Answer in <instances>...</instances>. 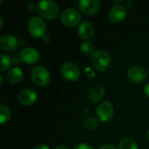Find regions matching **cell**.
<instances>
[{
	"label": "cell",
	"instance_id": "cell-1",
	"mask_svg": "<svg viewBox=\"0 0 149 149\" xmlns=\"http://www.w3.org/2000/svg\"><path fill=\"white\" fill-rule=\"evenodd\" d=\"M37 9L38 13L46 19H55L59 14V7L58 5L52 0H44L40 1L38 5Z\"/></svg>",
	"mask_w": 149,
	"mask_h": 149
},
{
	"label": "cell",
	"instance_id": "cell-2",
	"mask_svg": "<svg viewBox=\"0 0 149 149\" xmlns=\"http://www.w3.org/2000/svg\"><path fill=\"white\" fill-rule=\"evenodd\" d=\"M93 66L99 72H105L108 70L111 65L112 59L109 53L104 50L96 51L91 58Z\"/></svg>",
	"mask_w": 149,
	"mask_h": 149
},
{
	"label": "cell",
	"instance_id": "cell-3",
	"mask_svg": "<svg viewBox=\"0 0 149 149\" xmlns=\"http://www.w3.org/2000/svg\"><path fill=\"white\" fill-rule=\"evenodd\" d=\"M27 29L29 33L36 38H43L47 31L45 22L39 17H32L27 23Z\"/></svg>",
	"mask_w": 149,
	"mask_h": 149
},
{
	"label": "cell",
	"instance_id": "cell-4",
	"mask_svg": "<svg viewBox=\"0 0 149 149\" xmlns=\"http://www.w3.org/2000/svg\"><path fill=\"white\" fill-rule=\"evenodd\" d=\"M32 82L38 86H45L49 84L51 74L49 70L43 65L35 66L31 73Z\"/></svg>",
	"mask_w": 149,
	"mask_h": 149
},
{
	"label": "cell",
	"instance_id": "cell-5",
	"mask_svg": "<svg viewBox=\"0 0 149 149\" xmlns=\"http://www.w3.org/2000/svg\"><path fill=\"white\" fill-rule=\"evenodd\" d=\"M60 20L64 25L68 27H74L79 24L81 20V14L77 9L69 8L61 13Z\"/></svg>",
	"mask_w": 149,
	"mask_h": 149
},
{
	"label": "cell",
	"instance_id": "cell-6",
	"mask_svg": "<svg viewBox=\"0 0 149 149\" xmlns=\"http://www.w3.org/2000/svg\"><path fill=\"white\" fill-rule=\"evenodd\" d=\"M114 113V108L112 103L109 101L101 102L96 108V116L99 120L101 122L109 121Z\"/></svg>",
	"mask_w": 149,
	"mask_h": 149
},
{
	"label": "cell",
	"instance_id": "cell-7",
	"mask_svg": "<svg viewBox=\"0 0 149 149\" xmlns=\"http://www.w3.org/2000/svg\"><path fill=\"white\" fill-rule=\"evenodd\" d=\"M63 77L71 82H74L79 79L80 72L79 67L72 62H65L61 68Z\"/></svg>",
	"mask_w": 149,
	"mask_h": 149
},
{
	"label": "cell",
	"instance_id": "cell-8",
	"mask_svg": "<svg viewBox=\"0 0 149 149\" xmlns=\"http://www.w3.org/2000/svg\"><path fill=\"white\" fill-rule=\"evenodd\" d=\"M127 75L128 79L134 84L143 83L147 79L146 70L140 65H133L129 67Z\"/></svg>",
	"mask_w": 149,
	"mask_h": 149
},
{
	"label": "cell",
	"instance_id": "cell-9",
	"mask_svg": "<svg viewBox=\"0 0 149 149\" xmlns=\"http://www.w3.org/2000/svg\"><path fill=\"white\" fill-rule=\"evenodd\" d=\"M80 11L86 15L96 14L101 6L100 0H81L78 3Z\"/></svg>",
	"mask_w": 149,
	"mask_h": 149
},
{
	"label": "cell",
	"instance_id": "cell-10",
	"mask_svg": "<svg viewBox=\"0 0 149 149\" xmlns=\"http://www.w3.org/2000/svg\"><path fill=\"white\" fill-rule=\"evenodd\" d=\"M127 15V8L122 4H116L113 6L108 13L109 19L115 24L121 23L125 20Z\"/></svg>",
	"mask_w": 149,
	"mask_h": 149
},
{
	"label": "cell",
	"instance_id": "cell-11",
	"mask_svg": "<svg viewBox=\"0 0 149 149\" xmlns=\"http://www.w3.org/2000/svg\"><path fill=\"white\" fill-rule=\"evenodd\" d=\"M20 58L28 65H33L37 63L40 58V54L38 51L33 47L24 48L20 52Z\"/></svg>",
	"mask_w": 149,
	"mask_h": 149
},
{
	"label": "cell",
	"instance_id": "cell-12",
	"mask_svg": "<svg viewBox=\"0 0 149 149\" xmlns=\"http://www.w3.org/2000/svg\"><path fill=\"white\" fill-rule=\"evenodd\" d=\"M18 46V41L17 39L10 35V34H6L1 37L0 38V47L3 51L6 52H11L15 51Z\"/></svg>",
	"mask_w": 149,
	"mask_h": 149
},
{
	"label": "cell",
	"instance_id": "cell-13",
	"mask_svg": "<svg viewBox=\"0 0 149 149\" xmlns=\"http://www.w3.org/2000/svg\"><path fill=\"white\" fill-rule=\"evenodd\" d=\"M38 95L35 91L31 89H24L18 93L17 99L21 105L29 107L33 105L37 100Z\"/></svg>",
	"mask_w": 149,
	"mask_h": 149
},
{
	"label": "cell",
	"instance_id": "cell-14",
	"mask_svg": "<svg viewBox=\"0 0 149 149\" xmlns=\"http://www.w3.org/2000/svg\"><path fill=\"white\" fill-rule=\"evenodd\" d=\"M78 33L81 38L86 39V41L87 39H90L93 37L94 27L91 23H89L87 21H84V22L80 23V24L79 25Z\"/></svg>",
	"mask_w": 149,
	"mask_h": 149
},
{
	"label": "cell",
	"instance_id": "cell-15",
	"mask_svg": "<svg viewBox=\"0 0 149 149\" xmlns=\"http://www.w3.org/2000/svg\"><path fill=\"white\" fill-rule=\"evenodd\" d=\"M105 94V87L101 85H94L88 90V99L93 103L101 100Z\"/></svg>",
	"mask_w": 149,
	"mask_h": 149
},
{
	"label": "cell",
	"instance_id": "cell-16",
	"mask_svg": "<svg viewBox=\"0 0 149 149\" xmlns=\"http://www.w3.org/2000/svg\"><path fill=\"white\" fill-rule=\"evenodd\" d=\"M7 80L12 85L19 84L24 79V72L19 67H12L7 72L6 74Z\"/></svg>",
	"mask_w": 149,
	"mask_h": 149
},
{
	"label": "cell",
	"instance_id": "cell-17",
	"mask_svg": "<svg viewBox=\"0 0 149 149\" xmlns=\"http://www.w3.org/2000/svg\"><path fill=\"white\" fill-rule=\"evenodd\" d=\"M119 149H139V147L133 139L124 138L119 142Z\"/></svg>",
	"mask_w": 149,
	"mask_h": 149
},
{
	"label": "cell",
	"instance_id": "cell-18",
	"mask_svg": "<svg viewBox=\"0 0 149 149\" xmlns=\"http://www.w3.org/2000/svg\"><path fill=\"white\" fill-rule=\"evenodd\" d=\"M80 51L84 54H86V55H93L96 52L94 45L92 42L88 41V40L83 41L80 44Z\"/></svg>",
	"mask_w": 149,
	"mask_h": 149
},
{
	"label": "cell",
	"instance_id": "cell-19",
	"mask_svg": "<svg viewBox=\"0 0 149 149\" xmlns=\"http://www.w3.org/2000/svg\"><path fill=\"white\" fill-rule=\"evenodd\" d=\"M10 109L4 105H1L0 106V123L4 124L10 120Z\"/></svg>",
	"mask_w": 149,
	"mask_h": 149
},
{
	"label": "cell",
	"instance_id": "cell-20",
	"mask_svg": "<svg viewBox=\"0 0 149 149\" xmlns=\"http://www.w3.org/2000/svg\"><path fill=\"white\" fill-rule=\"evenodd\" d=\"M0 56H1V72H5L6 70H8L10 68V66L11 65L12 61H11V58L9 56L5 55L3 53H1Z\"/></svg>",
	"mask_w": 149,
	"mask_h": 149
},
{
	"label": "cell",
	"instance_id": "cell-21",
	"mask_svg": "<svg viewBox=\"0 0 149 149\" xmlns=\"http://www.w3.org/2000/svg\"><path fill=\"white\" fill-rule=\"evenodd\" d=\"M97 126H98V119L95 117H89L83 123V127L86 130H93Z\"/></svg>",
	"mask_w": 149,
	"mask_h": 149
},
{
	"label": "cell",
	"instance_id": "cell-22",
	"mask_svg": "<svg viewBox=\"0 0 149 149\" xmlns=\"http://www.w3.org/2000/svg\"><path fill=\"white\" fill-rule=\"evenodd\" d=\"M74 149H93L90 145L88 144H86V143H79L78 144Z\"/></svg>",
	"mask_w": 149,
	"mask_h": 149
},
{
	"label": "cell",
	"instance_id": "cell-23",
	"mask_svg": "<svg viewBox=\"0 0 149 149\" xmlns=\"http://www.w3.org/2000/svg\"><path fill=\"white\" fill-rule=\"evenodd\" d=\"M86 75L88 79H93L94 76H95V72H93V69H90V68H86Z\"/></svg>",
	"mask_w": 149,
	"mask_h": 149
},
{
	"label": "cell",
	"instance_id": "cell-24",
	"mask_svg": "<svg viewBox=\"0 0 149 149\" xmlns=\"http://www.w3.org/2000/svg\"><path fill=\"white\" fill-rule=\"evenodd\" d=\"M100 149H119L117 147H115L114 145H112V144H106V145H103L101 146Z\"/></svg>",
	"mask_w": 149,
	"mask_h": 149
},
{
	"label": "cell",
	"instance_id": "cell-25",
	"mask_svg": "<svg viewBox=\"0 0 149 149\" xmlns=\"http://www.w3.org/2000/svg\"><path fill=\"white\" fill-rule=\"evenodd\" d=\"M144 93L147 97L149 98V83H148L145 86H144Z\"/></svg>",
	"mask_w": 149,
	"mask_h": 149
},
{
	"label": "cell",
	"instance_id": "cell-26",
	"mask_svg": "<svg viewBox=\"0 0 149 149\" xmlns=\"http://www.w3.org/2000/svg\"><path fill=\"white\" fill-rule=\"evenodd\" d=\"M35 149H50V148L45 144H39L36 147Z\"/></svg>",
	"mask_w": 149,
	"mask_h": 149
},
{
	"label": "cell",
	"instance_id": "cell-27",
	"mask_svg": "<svg viewBox=\"0 0 149 149\" xmlns=\"http://www.w3.org/2000/svg\"><path fill=\"white\" fill-rule=\"evenodd\" d=\"M55 149H70L69 148H67L66 146H59L58 148H56Z\"/></svg>",
	"mask_w": 149,
	"mask_h": 149
},
{
	"label": "cell",
	"instance_id": "cell-28",
	"mask_svg": "<svg viewBox=\"0 0 149 149\" xmlns=\"http://www.w3.org/2000/svg\"><path fill=\"white\" fill-rule=\"evenodd\" d=\"M147 136H148V139L149 140V130L148 131V133H147Z\"/></svg>",
	"mask_w": 149,
	"mask_h": 149
}]
</instances>
